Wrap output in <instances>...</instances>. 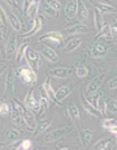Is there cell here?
Here are the masks:
<instances>
[{
	"instance_id": "25",
	"label": "cell",
	"mask_w": 117,
	"mask_h": 150,
	"mask_svg": "<svg viewBox=\"0 0 117 150\" xmlns=\"http://www.w3.org/2000/svg\"><path fill=\"white\" fill-rule=\"evenodd\" d=\"M67 115L73 120V122L74 120H76V122H79V120H81V115H79L78 108H77V106L73 105V103L67 105Z\"/></svg>"
},
{
	"instance_id": "5",
	"label": "cell",
	"mask_w": 117,
	"mask_h": 150,
	"mask_svg": "<svg viewBox=\"0 0 117 150\" xmlns=\"http://www.w3.org/2000/svg\"><path fill=\"white\" fill-rule=\"evenodd\" d=\"M38 41L39 42L43 41V42L52 43V45H55V46H60L61 42L64 41V35H62V33H60V31H48V33L39 37Z\"/></svg>"
},
{
	"instance_id": "42",
	"label": "cell",
	"mask_w": 117,
	"mask_h": 150,
	"mask_svg": "<svg viewBox=\"0 0 117 150\" xmlns=\"http://www.w3.org/2000/svg\"><path fill=\"white\" fill-rule=\"evenodd\" d=\"M39 105H41V110L43 108V110H47L48 108V106H50V99L48 98H46V97H42L39 98Z\"/></svg>"
},
{
	"instance_id": "15",
	"label": "cell",
	"mask_w": 117,
	"mask_h": 150,
	"mask_svg": "<svg viewBox=\"0 0 117 150\" xmlns=\"http://www.w3.org/2000/svg\"><path fill=\"white\" fill-rule=\"evenodd\" d=\"M81 100H82V107H83V110L87 112L88 115H91V116H95V117H99V116H102V114H100V111H99L96 107H94L92 105H91L90 102L85 98L83 96H81Z\"/></svg>"
},
{
	"instance_id": "10",
	"label": "cell",
	"mask_w": 117,
	"mask_h": 150,
	"mask_svg": "<svg viewBox=\"0 0 117 150\" xmlns=\"http://www.w3.org/2000/svg\"><path fill=\"white\" fill-rule=\"evenodd\" d=\"M73 73L72 68H64V67H59V68H53L50 71V74L56 79H68L70 74Z\"/></svg>"
},
{
	"instance_id": "19",
	"label": "cell",
	"mask_w": 117,
	"mask_h": 150,
	"mask_svg": "<svg viewBox=\"0 0 117 150\" xmlns=\"http://www.w3.org/2000/svg\"><path fill=\"white\" fill-rule=\"evenodd\" d=\"M64 12L68 18L73 20L74 16H77V0H68Z\"/></svg>"
},
{
	"instance_id": "31",
	"label": "cell",
	"mask_w": 117,
	"mask_h": 150,
	"mask_svg": "<svg viewBox=\"0 0 117 150\" xmlns=\"http://www.w3.org/2000/svg\"><path fill=\"white\" fill-rule=\"evenodd\" d=\"M27 47H29V45H27V43H24V45H21L18 47V50H17V52H16V62H17V64H21V62L25 59V52H26Z\"/></svg>"
},
{
	"instance_id": "44",
	"label": "cell",
	"mask_w": 117,
	"mask_h": 150,
	"mask_svg": "<svg viewBox=\"0 0 117 150\" xmlns=\"http://www.w3.org/2000/svg\"><path fill=\"white\" fill-rule=\"evenodd\" d=\"M0 24H1L3 26L7 25V14H5V11L3 9L1 4H0Z\"/></svg>"
},
{
	"instance_id": "36",
	"label": "cell",
	"mask_w": 117,
	"mask_h": 150,
	"mask_svg": "<svg viewBox=\"0 0 117 150\" xmlns=\"http://www.w3.org/2000/svg\"><path fill=\"white\" fill-rule=\"evenodd\" d=\"M11 106L8 105L7 102H1L0 100V116H7V115L11 114Z\"/></svg>"
},
{
	"instance_id": "46",
	"label": "cell",
	"mask_w": 117,
	"mask_h": 150,
	"mask_svg": "<svg viewBox=\"0 0 117 150\" xmlns=\"http://www.w3.org/2000/svg\"><path fill=\"white\" fill-rule=\"evenodd\" d=\"M108 88L109 89H117V76L113 77V79L108 82Z\"/></svg>"
},
{
	"instance_id": "27",
	"label": "cell",
	"mask_w": 117,
	"mask_h": 150,
	"mask_svg": "<svg viewBox=\"0 0 117 150\" xmlns=\"http://www.w3.org/2000/svg\"><path fill=\"white\" fill-rule=\"evenodd\" d=\"M94 7L96 8V9H99L102 13H115L116 9L115 7H112V5L109 4V3H102V1H95L94 3Z\"/></svg>"
},
{
	"instance_id": "23",
	"label": "cell",
	"mask_w": 117,
	"mask_h": 150,
	"mask_svg": "<svg viewBox=\"0 0 117 150\" xmlns=\"http://www.w3.org/2000/svg\"><path fill=\"white\" fill-rule=\"evenodd\" d=\"M16 47H17V38L15 35H11L7 41V45H5V55L8 57L12 56L16 52Z\"/></svg>"
},
{
	"instance_id": "51",
	"label": "cell",
	"mask_w": 117,
	"mask_h": 150,
	"mask_svg": "<svg viewBox=\"0 0 117 150\" xmlns=\"http://www.w3.org/2000/svg\"><path fill=\"white\" fill-rule=\"evenodd\" d=\"M99 1H102V3H109L111 0H99Z\"/></svg>"
},
{
	"instance_id": "14",
	"label": "cell",
	"mask_w": 117,
	"mask_h": 150,
	"mask_svg": "<svg viewBox=\"0 0 117 150\" xmlns=\"http://www.w3.org/2000/svg\"><path fill=\"white\" fill-rule=\"evenodd\" d=\"M43 88H44V90H46V94H47L48 99H50V100H53V102H55V105L61 106V102H59V100L56 99V96H55L56 91L53 90L52 85H51L50 77H47V79H46V81H44V83H43Z\"/></svg>"
},
{
	"instance_id": "28",
	"label": "cell",
	"mask_w": 117,
	"mask_h": 150,
	"mask_svg": "<svg viewBox=\"0 0 117 150\" xmlns=\"http://www.w3.org/2000/svg\"><path fill=\"white\" fill-rule=\"evenodd\" d=\"M81 39L79 38H74V39H70L69 42L67 43V46L64 47V52L65 54H69V52H73L74 50H77V48L81 46Z\"/></svg>"
},
{
	"instance_id": "37",
	"label": "cell",
	"mask_w": 117,
	"mask_h": 150,
	"mask_svg": "<svg viewBox=\"0 0 117 150\" xmlns=\"http://www.w3.org/2000/svg\"><path fill=\"white\" fill-rule=\"evenodd\" d=\"M107 107H108V102L104 99V98H100V100H99V105H98V110L100 111L102 115H107Z\"/></svg>"
},
{
	"instance_id": "8",
	"label": "cell",
	"mask_w": 117,
	"mask_h": 150,
	"mask_svg": "<svg viewBox=\"0 0 117 150\" xmlns=\"http://www.w3.org/2000/svg\"><path fill=\"white\" fill-rule=\"evenodd\" d=\"M44 26V17L43 16H36L35 20H34L33 22V28L30 29L29 31H26V33L22 34V37H30V35H34V34H36L38 31H41L42 29Z\"/></svg>"
},
{
	"instance_id": "32",
	"label": "cell",
	"mask_w": 117,
	"mask_h": 150,
	"mask_svg": "<svg viewBox=\"0 0 117 150\" xmlns=\"http://www.w3.org/2000/svg\"><path fill=\"white\" fill-rule=\"evenodd\" d=\"M11 119H12V123L15 124V125H22V123H24L22 115L20 114L17 110H15V108L11 111Z\"/></svg>"
},
{
	"instance_id": "26",
	"label": "cell",
	"mask_w": 117,
	"mask_h": 150,
	"mask_svg": "<svg viewBox=\"0 0 117 150\" xmlns=\"http://www.w3.org/2000/svg\"><path fill=\"white\" fill-rule=\"evenodd\" d=\"M105 55H107V48L104 47L103 45L100 43H95V45L92 46V48H91V56L92 57H104Z\"/></svg>"
},
{
	"instance_id": "9",
	"label": "cell",
	"mask_w": 117,
	"mask_h": 150,
	"mask_svg": "<svg viewBox=\"0 0 117 150\" xmlns=\"http://www.w3.org/2000/svg\"><path fill=\"white\" fill-rule=\"evenodd\" d=\"M15 93V72L9 69L5 77V94L11 96Z\"/></svg>"
},
{
	"instance_id": "45",
	"label": "cell",
	"mask_w": 117,
	"mask_h": 150,
	"mask_svg": "<svg viewBox=\"0 0 117 150\" xmlns=\"http://www.w3.org/2000/svg\"><path fill=\"white\" fill-rule=\"evenodd\" d=\"M109 26H111V31H112L113 39H116V42H117V20H113V22L109 25Z\"/></svg>"
},
{
	"instance_id": "39",
	"label": "cell",
	"mask_w": 117,
	"mask_h": 150,
	"mask_svg": "<svg viewBox=\"0 0 117 150\" xmlns=\"http://www.w3.org/2000/svg\"><path fill=\"white\" fill-rule=\"evenodd\" d=\"M76 74H77V77H79V79H85V77H87V74H88V68L87 67H77Z\"/></svg>"
},
{
	"instance_id": "49",
	"label": "cell",
	"mask_w": 117,
	"mask_h": 150,
	"mask_svg": "<svg viewBox=\"0 0 117 150\" xmlns=\"http://www.w3.org/2000/svg\"><path fill=\"white\" fill-rule=\"evenodd\" d=\"M56 149H59V150H69L70 148L69 146H67V145H62V144H57V146H56Z\"/></svg>"
},
{
	"instance_id": "40",
	"label": "cell",
	"mask_w": 117,
	"mask_h": 150,
	"mask_svg": "<svg viewBox=\"0 0 117 150\" xmlns=\"http://www.w3.org/2000/svg\"><path fill=\"white\" fill-rule=\"evenodd\" d=\"M43 9H44V12L47 13V14H50V16H52V17H59V11H55L53 8H51L50 5L46 4V3L43 4Z\"/></svg>"
},
{
	"instance_id": "52",
	"label": "cell",
	"mask_w": 117,
	"mask_h": 150,
	"mask_svg": "<svg viewBox=\"0 0 117 150\" xmlns=\"http://www.w3.org/2000/svg\"><path fill=\"white\" fill-rule=\"evenodd\" d=\"M3 72H4V68H0V76L3 74Z\"/></svg>"
},
{
	"instance_id": "38",
	"label": "cell",
	"mask_w": 117,
	"mask_h": 150,
	"mask_svg": "<svg viewBox=\"0 0 117 150\" xmlns=\"http://www.w3.org/2000/svg\"><path fill=\"white\" fill-rule=\"evenodd\" d=\"M44 3L47 5H50L51 8H53L55 11H60L62 8V4L59 1V0H44Z\"/></svg>"
},
{
	"instance_id": "16",
	"label": "cell",
	"mask_w": 117,
	"mask_h": 150,
	"mask_svg": "<svg viewBox=\"0 0 117 150\" xmlns=\"http://www.w3.org/2000/svg\"><path fill=\"white\" fill-rule=\"evenodd\" d=\"M5 14H7V21L9 22V25L12 26L13 30L21 31L22 30V24H21V21H20L18 17H17L13 12H5Z\"/></svg>"
},
{
	"instance_id": "34",
	"label": "cell",
	"mask_w": 117,
	"mask_h": 150,
	"mask_svg": "<svg viewBox=\"0 0 117 150\" xmlns=\"http://www.w3.org/2000/svg\"><path fill=\"white\" fill-rule=\"evenodd\" d=\"M5 136H7V138L11 141V142H15V141H17L20 137V131L18 129H11V131H8L7 133H5Z\"/></svg>"
},
{
	"instance_id": "7",
	"label": "cell",
	"mask_w": 117,
	"mask_h": 150,
	"mask_svg": "<svg viewBox=\"0 0 117 150\" xmlns=\"http://www.w3.org/2000/svg\"><path fill=\"white\" fill-rule=\"evenodd\" d=\"M104 79H105V73H102V74H99V76H96L95 79L91 80V82L88 83V86L86 89L87 96H91V94L96 93V91L100 89V86H102L103 81H104Z\"/></svg>"
},
{
	"instance_id": "48",
	"label": "cell",
	"mask_w": 117,
	"mask_h": 150,
	"mask_svg": "<svg viewBox=\"0 0 117 150\" xmlns=\"http://www.w3.org/2000/svg\"><path fill=\"white\" fill-rule=\"evenodd\" d=\"M4 37H5V28L3 25H0V42L4 41Z\"/></svg>"
},
{
	"instance_id": "47",
	"label": "cell",
	"mask_w": 117,
	"mask_h": 150,
	"mask_svg": "<svg viewBox=\"0 0 117 150\" xmlns=\"http://www.w3.org/2000/svg\"><path fill=\"white\" fill-rule=\"evenodd\" d=\"M108 132H109L112 136H117V124H115V125H112L109 129H108Z\"/></svg>"
},
{
	"instance_id": "6",
	"label": "cell",
	"mask_w": 117,
	"mask_h": 150,
	"mask_svg": "<svg viewBox=\"0 0 117 150\" xmlns=\"http://www.w3.org/2000/svg\"><path fill=\"white\" fill-rule=\"evenodd\" d=\"M24 105L29 110H31V111H41L39 99H36L35 96H34L33 89H30V90L27 91L26 97H25V99H24Z\"/></svg>"
},
{
	"instance_id": "43",
	"label": "cell",
	"mask_w": 117,
	"mask_h": 150,
	"mask_svg": "<svg viewBox=\"0 0 117 150\" xmlns=\"http://www.w3.org/2000/svg\"><path fill=\"white\" fill-rule=\"evenodd\" d=\"M107 110L109 112H112V114H116L117 112V100H111L109 103H108V107H107Z\"/></svg>"
},
{
	"instance_id": "53",
	"label": "cell",
	"mask_w": 117,
	"mask_h": 150,
	"mask_svg": "<svg viewBox=\"0 0 117 150\" xmlns=\"http://www.w3.org/2000/svg\"><path fill=\"white\" fill-rule=\"evenodd\" d=\"M88 1H90V3H95V1H94V0H88Z\"/></svg>"
},
{
	"instance_id": "1",
	"label": "cell",
	"mask_w": 117,
	"mask_h": 150,
	"mask_svg": "<svg viewBox=\"0 0 117 150\" xmlns=\"http://www.w3.org/2000/svg\"><path fill=\"white\" fill-rule=\"evenodd\" d=\"M13 103V108L17 110L20 114L22 115V119H24V124L26 125L27 129L30 131H34L36 127V119H35V115H34V111H31L24 105L22 102H20L17 98H13L12 99Z\"/></svg>"
},
{
	"instance_id": "33",
	"label": "cell",
	"mask_w": 117,
	"mask_h": 150,
	"mask_svg": "<svg viewBox=\"0 0 117 150\" xmlns=\"http://www.w3.org/2000/svg\"><path fill=\"white\" fill-rule=\"evenodd\" d=\"M115 124H117L116 119H113V117H104V119L102 120V128L105 129V131H108V129H109L112 125H115Z\"/></svg>"
},
{
	"instance_id": "22",
	"label": "cell",
	"mask_w": 117,
	"mask_h": 150,
	"mask_svg": "<svg viewBox=\"0 0 117 150\" xmlns=\"http://www.w3.org/2000/svg\"><path fill=\"white\" fill-rule=\"evenodd\" d=\"M115 141H116L115 136L113 137H107V138H102V140H99L98 142L94 145V148L98 149V150H105V149L111 148L112 144H115Z\"/></svg>"
},
{
	"instance_id": "29",
	"label": "cell",
	"mask_w": 117,
	"mask_h": 150,
	"mask_svg": "<svg viewBox=\"0 0 117 150\" xmlns=\"http://www.w3.org/2000/svg\"><path fill=\"white\" fill-rule=\"evenodd\" d=\"M94 25H95V29L96 30H100L104 25V20H103V13L100 12L99 9H94Z\"/></svg>"
},
{
	"instance_id": "30",
	"label": "cell",
	"mask_w": 117,
	"mask_h": 150,
	"mask_svg": "<svg viewBox=\"0 0 117 150\" xmlns=\"http://www.w3.org/2000/svg\"><path fill=\"white\" fill-rule=\"evenodd\" d=\"M33 145L34 144L30 138H25V140L20 141L16 146H13V149H16V150H30V149H33Z\"/></svg>"
},
{
	"instance_id": "20",
	"label": "cell",
	"mask_w": 117,
	"mask_h": 150,
	"mask_svg": "<svg viewBox=\"0 0 117 150\" xmlns=\"http://www.w3.org/2000/svg\"><path fill=\"white\" fill-rule=\"evenodd\" d=\"M70 93H72V86L70 85H64V86H60L57 90H56L55 96H56V99H57L59 102H61V100H64L65 98L69 97Z\"/></svg>"
},
{
	"instance_id": "50",
	"label": "cell",
	"mask_w": 117,
	"mask_h": 150,
	"mask_svg": "<svg viewBox=\"0 0 117 150\" xmlns=\"http://www.w3.org/2000/svg\"><path fill=\"white\" fill-rule=\"evenodd\" d=\"M4 148H5V144L0 142V150H1V149H4Z\"/></svg>"
},
{
	"instance_id": "13",
	"label": "cell",
	"mask_w": 117,
	"mask_h": 150,
	"mask_svg": "<svg viewBox=\"0 0 117 150\" xmlns=\"http://www.w3.org/2000/svg\"><path fill=\"white\" fill-rule=\"evenodd\" d=\"M39 5H41V0H34V1L30 4V7L27 8V11L25 12V14H26V17L29 18V21H30V22H34L35 17L38 16Z\"/></svg>"
},
{
	"instance_id": "11",
	"label": "cell",
	"mask_w": 117,
	"mask_h": 150,
	"mask_svg": "<svg viewBox=\"0 0 117 150\" xmlns=\"http://www.w3.org/2000/svg\"><path fill=\"white\" fill-rule=\"evenodd\" d=\"M41 54L43 55V57H46L50 63H53V64H55V63L59 62V55L56 54V51L53 50V48L48 47V46H43V47H42Z\"/></svg>"
},
{
	"instance_id": "17",
	"label": "cell",
	"mask_w": 117,
	"mask_h": 150,
	"mask_svg": "<svg viewBox=\"0 0 117 150\" xmlns=\"http://www.w3.org/2000/svg\"><path fill=\"white\" fill-rule=\"evenodd\" d=\"M92 137H94V132L91 131V129H82V131H79V133H78L79 142H81L82 146H87L88 144L91 142Z\"/></svg>"
},
{
	"instance_id": "41",
	"label": "cell",
	"mask_w": 117,
	"mask_h": 150,
	"mask_svg": "<svg viewBox=\"0 0 117 150\" xmlns=\"http://www.w3.org/2000/svg\"><path fill=\"white\" fill-rule=\"evenodd\" d=\"M5 3H7L8 5H9L11 8H13V9L16 11H20L21 9V4H20V0H4Z\"/></svg>"
},
{
	"instance_id": "2",
	"label": "cell",
	"mask_w": 117,
	"mask_h": 150,
	"mask_svg": "<svg viewBox=\"0 0 117 150\" xmlns=\"http://www.w3.org/2000/svg\"><path fill=\"white\" fill-rule=\"evenodd\" d=\"M74 131V125H64L60 127V128H56L53 131L48 132L44 136V142H53V141H59L60 138H62L64 136L69 134L70 132Z\"/></svg>"
},
{
	"instance_id": "3",
	"label": "cell",
	"mask_w": 117,
	"mask_h": 150,
	"mask_svg": "<svg viewBox=\"0 0 117 150\" xmlns=\"http://www.w3.org/2000/svg\"><path fill=\"white\" fill-rule=\"evenodd\" d=\"M25 60H26V64L29 65L31 69H34L35 72L41 67V57H39V54L31 47H27L26 52H25Z\"/></svg>"
},
{
	"instance_id": "18",
	"label": "cell",
	"mask_w": 117,
	"mask_h": 150,
	"mask_svg": "<svg viewBox=\"0 0 117 150\" xmlns=\"http://www.w3.org/2000/svg\"><path fill=\"white\" fill-rule=\"evenodd\" d=\"M96 39H104L107 42L113 41V37H112V31H111V26L108 24H104L103 28L99 30V33L96 34Z\"/></svg>"
},
{
	"instance_id": "24",
	"label": "cell",
	"mask_w": 117,
	"mask_h": 150,
	"mask_svg": "<svg viewBox=\"0 0 117 150\" xmlns=\"http://www.w3.org/2000/svg\"><path fill=\"white\" fill-rule=\"evenodd\" d=\"M77 14H78V17L81 20L87 21V18H88V8L86 7V4H85L82 0H77Z\"/></svg>"
},
{
	"instance_id": "4",
	"label": "cell",
	"mask_w": 117,
	"mask_h": 150,
	"mask_svg": "<svg viewBox=\"0 0 117 150\" xmlns=\"http://www.w3.org/2000/svg\"><path fill=\"white\" fill-rule=\"evenodd\" d=\"M17 76L24 83H27V85H33V83L36 82V73L34 69L29 68H20L17 71Z\"/></svg>"
},
{
	"instance_id": "12",
	"label": "cell",
	"mask_w": 117,
	"mask_h": 150,
	"mask_svg": "<svg viewBox=\"0 0 117 150\" xmlns=\"http://www.w3.org/2000/svg\"><path fill=\"white\" fill-rule=\"evenodd\" d=\"M65 31H67V34H69V35H76V34L87 33V31H90V28L83 24H74L72 26H68L65 29Z\"/></svg>"
},
{
	"instance_id": "21",
	"label": "cell",
	"mask_w": 117,
	"mask_h": 150,
	"mask_svg": "<svg viewBox=\"0 0 117 150\" xmlns=\"http://www.w3.org/2000/svg\"><path fill=\"white\" fill-rule=\"evenodd\" d=\"M51 124H52V120H51L50 117L42 119L35 127V136H39V134H42L44 131H47V129L51 127Z\"/></svg>"
},
{
	"instance_id": "35",
	"label": "cell",
	"mask_w": 117,
	"mask_h": 150,
	"mask_svg": "<svg viewBox=\"0 0 117 150\" xmlns=\"http://www.w3.org/2000/svg\"><path fill=\"white\" fill-rule=\"evenodd\" d=\"M100 98H102V93H99V91H96L95 93V96H88V98H87V100L91 103V105L94 106V107H96L98 108V105H99V100H100Z\"/></svg>"
}]
</instances>
